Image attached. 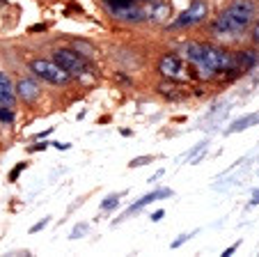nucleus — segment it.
Masks as SVG:
<instances>
[{
    "label": "nucleus",
    "mask_w": 259,
    "mask_h": 257,
    "mask_svg": "<svg viewBox=\"0 0 259 257\" xmlns=\"http://www.w3.org/2000/svg\"><path fill=\"white\" fill-rule=\"evenodd\" d=\"M172 195V191L170 189H158V191H152V193H147V195H142V198H138L136 202L131 204V207L126 209V211L122 213V218H128V213H136V211H140L142 207H147V204H152L154 200H158V198H170ZM119 218V221H122Z\"/></svg>",
    "instance_id": "0eeeda50"
},
{
    "label": "nucleus",
    "mask_w": 259,
    "mask_h": 257,
    "mask_svg": "<svg viewBox=\"0 0 259 257\" xmlns=\"http://www.w3.org/2000/svg\"><path fill=\"white\" fill-rule=\"evenodd\" d=\"M53 62L60 64L69 76H80L88 69V62L80 58L78 51H73V49H58L53 53Z\"/></svg>",
    "instance_id": "7ed1b4c3"
},
{
    "label": "nucleus",
    "mask_w": 259,
    "mask_h": 257,
    "mask_svg": "<svg viewBox=\"0 0 259 257\" xmlns=\"http://www.w3.org/2000/svg\"><path fill=\"white\" fill-rule=\"evenodd\" d=\"M85 230H88V225H78V228H76V230H73V232H71V239H78L80 234L85 232Z\"/></svg>",
    "instance_id": "aec40b11"
},
{
    "label": "nucleus",
    "mask_w": 259,
    "mask_h": 257,
    "mask_svg": "<svg viewBox=\"0 0 259 257\" xmlns=\"http://www.w3.org/2000/svg\"><path fill=\"white\" fill-rule=\"evenodd\" d=\"M46 225H49V218L39 221V223H37V225H32V228H30V234H34V232H39V230H44Z\"/></svg>",
    "instance_id": "6ab92c4d"
},
{
    "label": "nucleus",
    "mask_w": 259,
    "mask_h": 257,
    "mask_svg": "<svg viewBox=\"0 0 259 257\" xmlns=\"http://www.w3.org/2000/svg\"><path fill=\"white\" fill-rule=\"evenodd\" d=\"M16 99V90L14 83L10 81L5 71H0V106H12Z\"/></svg>",
    "instance_id": "1a4fd4ad"
},
{
    "label": "nucleus",
    "mask_w": 259,
    "mask_h": 257,
    "mask_svg": "<svg viewBox=\"0 0 259 257\" xmlns=\"http://www.w3.org/2000/svg\"><path fill=\"white\" fill-rule=\"evenodd\" d=\"M239 243H241V241L232 243V246H230V248H227V250H225V252H223V257H232V252H234V250H236V248H239Z\"/></svg>",
    "instance_id": "412c9836"
},
{
    "label": "nucleus",
    "mask_w": 259,
    "mask_h": 257,
    "mask_svg": "<svg viewBox=\"0 0 259 257\" xmlns=\"http://www.w3.org/2000/svg\"><path fill=\"white\" fill-rule=\"evenodd\" d=\"M14 90H16V94L28 103H32V101L39 99V85H37L34 81H30V78H21V81L14 85Z\"/></svg>",
    "instance_id": "6e6552de"
},
{
    "label": "nucleus",
    "mask_w": 259,
    "mask_h": 257,
    "mask_svg": "<svg viewBox=\"0 0 259 257\" xmlns=\"http://www.w3.org/2000/svg\"><path fill=\"white\" fill-rule=\"evenodd\" d=\"M158 71H161L165 78H170V81L181 78V74H184V64H181L179 55H163L161 62H158Z\"/></svg>",
    "instance_id": "423d86ee"
},
{
    "label": "nucleus",
    "mask_w": 259,
    "mask_h": 257,
    "mask_svg": "<svg viewBox=\"0 0 259 257\" xmlns=\"http://www.w3.org/2000/svg\"><path fill=\"white\" fill-rule=\"evenodd\" d=\"M254 62H257V55L252 51H243L239 58H234V67H239V69H250Z\"/></svg>",
    "instance_id": "f8f14e48"
},
{
    "label": "nucleus",
    "mask_w": 259,
    "mask_h": 257,
    "mask_svg": "<svg viewBox=\"0 0 259 257\" xmlns=\"http://www.w3.org/2000/svg\"><path fill=\"white\" fill-rule=\"evenodd\" d=\"M149 161H152V156H138V159H133L128 165H131V168H140V165L149 163Z\"/></svg>",
    "instance_id": "f3484780"
},
{
    "label": "nucleus",
    "mask_w": 259,
    "mask_h": 257,
    "mask_svg": "<svg viewBox=\"0 0 259 257\" xmlns=\"http://www.w3.org/2000/svg\"><path fill=\"white\" fill-rule=\"evenodd\" d=\"M252 124H259V113H250V115H245V117H239V120H234V122L230 124V129H227V133L245 131V129H250Z\"/></svg>",
    "instance_id": "9d476101"
},
{
    "label": "nucleus",
    "mask_w": 259,
    "mask_h": 257,
    "mask_svg": "<svg viewBox=\"0 0 259 257\" xmlns=\"http://www.w3.org/2000/svg\"><path fill=\"white\" fill-rule=\"evenodd\" d=\"M254 3L252 0H234L218 19L213 21L211 30L213 34H239L250 25L254 16Z\"/></svg>",
    "instance_id": "f257e3e1"
},
{
    "label": "nucleus",
    "mask_w": 259,
    "mask_h": 257,
    "mask_svg": "<svg viewBox=\"0 0 259 257\" xmlns=\"http://www.w3.org/2000/svg\"><path fill=\"white\" fill-rule=\"evenodd\" d=\"M110 10L115 12H122V10H128V7H136V0H103Z\"/></svg>",
    "instance_id": "ddd939ff"
},
{
    "label": "nucleus",
    "mask_w": 259,
    "mask_h": 257,
    "mask_svg": "<svg viewBox=\"0 0 259 257\" xmlns=\"http://www.w3.org/2000/svg\"><path fill=\"white\" fill-rule=\"evenodd\" d=\"M145 3H156V0H145Z\"/></svg>",
    "instance_id": "a878e982"
},
{
    "label": "nucleus",
    "mask_w": 259,
    "mask_h": 257,
    "mask_svg": "<svg viewBox=\"0 0 259 257\" xmlns=\"http://www.w3.org/2000/svg\"><path fill=\"white\" fill-rule=\"evenodd\" d=\"M184 58L191 64H195L200 69V74L206 76V44H197V42L184 44Z\"/></svg>",
    "instance_id": "39448f33"
},
{
    "label": "nucleus",
    "mask_w": 259,
    "mask_h": 257,
    "mask_svg": "<svg viewBox=\"0 0 259 257\" xmlns=\"http://www.w3.org/2000/svg\"><path fill=\"white\" fill-rule=\"evenodd\" d=\"M30 71L37 74L39 78H44L46 83H53V85H64V83H69V78H71L60 64H55L53 60H32V62H30Z\"/></svg>",
    "instance_id": "f03ea898"
},
{
    "label": "nucleus",
    "mask_w": 259,
    "mask_h": 257,
    "mask_svg": "<svg viewBox=\"0 0 259 257\" xmlns=\"http://www.w3.org/2000/svg\"><path fill=\"white\" fill-rule=\"evenodd\" d=\"M206 12L209 10H206L204 3H202V0H195V3H191V7H188V10L175 21V25L177 28H186V25L202 23V21L206 19Z\"/></svg>",
    "instance_id": "20e7f679"
},
{
    "label": "nucleus",
    "mask_w": 259,
    "mask_h": 257,
    "mask_svg": "<svg viewBox=\"0 0 259 257\" xmlns=\"http://www.w3.org/2000/svg\"><path fill=\"white\" fill-rule=\"evenodd\" d=\"M250 202H252V204H259V191H254V193H252V200H250Z\"/></svg>",
    "instance_id": "393cba45"
},
{
    "label": "nucleus",
    "mask_w": 259,
    "mask_h": 257,
    "mask_svg": "<svg viewBox=\"0 0 259 257\" xmlns=\"http://www.w3.org/2000/svg\"><path fill=\"white\" fill-rule=\"evenodd\" d=\"M252 42L254 44H259V23L254 25V30H252Z\"/></svg>",
    "instance_id": "b1692460"
},
{
    "label": "nucleus",
    "mask_w": 259,
    "mask_h": 257,
    "mask_svg": "<svg viewBox=\"0 0 259 257\" xmlns=\"http://www.w3.org/2000/svg\"><path fill=\"white\" fill-rule=\"evenodd\" d=\"M14 122V113L10 111V106H0V124H12Z\"/></svg>",
    "instance_id": "2eb2a0df"
},
{
    "label": "nucleus",
    "mask_w": 259,
    "mask_h": 257,
    "mask_svg": "<svg viewBox=\"0 0 259 257\" xmlns=\"http://www.w3.org/2000/svg\"><path fill=\"white\" fill-rule=\"evenodd\" d=\"M119 204V193H113V195H108L106 200L101 202V209L106 211V209H115Z\"/></svg>",
    "instance_id": "dca6fc26"
},
{
    "label": "nucleus",
    "mask_w": 259,
    "mask_h": 257,
    "mask_svg": "<svg viewBox=\"0 0 259 257\" xmlns=\"http://www.w3.org/2000/svg\"><path fill=\"white\" fill-rule=\"evenodd\" d=\"M51 142H37V145H32L30 147V152H34V150H46V147H49Z\"/></svg>",
    "instance_id": "4be33fe9"
},
{
    "label": "nucleus",
    "mask_w": 259,
    "mask_h": 257,
    "mask_svg": "<svg viewBox=\"0 0 259 257\" xmlns=\"http://www.w3.org/2000/svg\"><path fill=\"white\" fill-rule=\"evenodd\" d=\"M161 218H163V209H158V211H154V213H152V221H154V223H158Z\"/></svg>",
    "instance_id": "5701e85b"
},
{
    "label": "nucleus",
    "mask_w": 259,
    "mask_h": 257,
    "mask_svg": "<svg viewBox=\"0 0 259 257\" xmlns=\"http://www.w3.org/2000/svg\"><path fill=\"white\" fill-rule=\"evenodd\" d=\"M149 19L158 21V23L167 21V19H170V5H167V3H161V0H156V3H154V7L149 10Z\"/></svg>",
    "instance_id": "9b49d317"
},
{
    "label": "nucleus",
    "mask_w": 259,
    "mask_h": 257,
    "mask_svg": "<svg viewBox=\"0 0 259 257\" xmlns=\"http://www.w3.org/2000/svg\"><path fill=\"white\" fill-rule=\"evenodd\" d=\"M175 85H170V83H165V85H161V94L163 97H170V99H184L186 97V92H175Z\"/></svg>",
    "instance_id": "4468645a"
},
{
    "label": "nucleus",
    "mask_w": 259,
    "mask_h": 257,
    "mask_svg": "<svg viewBox=\"0 0 259 257\" xmlns=\"http://www.w3.org/2000/svg\"><path fill=\"white\" fill-rule=\"evenodd\" d=\"M191 237H193V234H179V239H175V241H172V248H179L181 243H186Z\"/></svg>",
    "instance_id": "a211bd4d"
}]
</instances>
